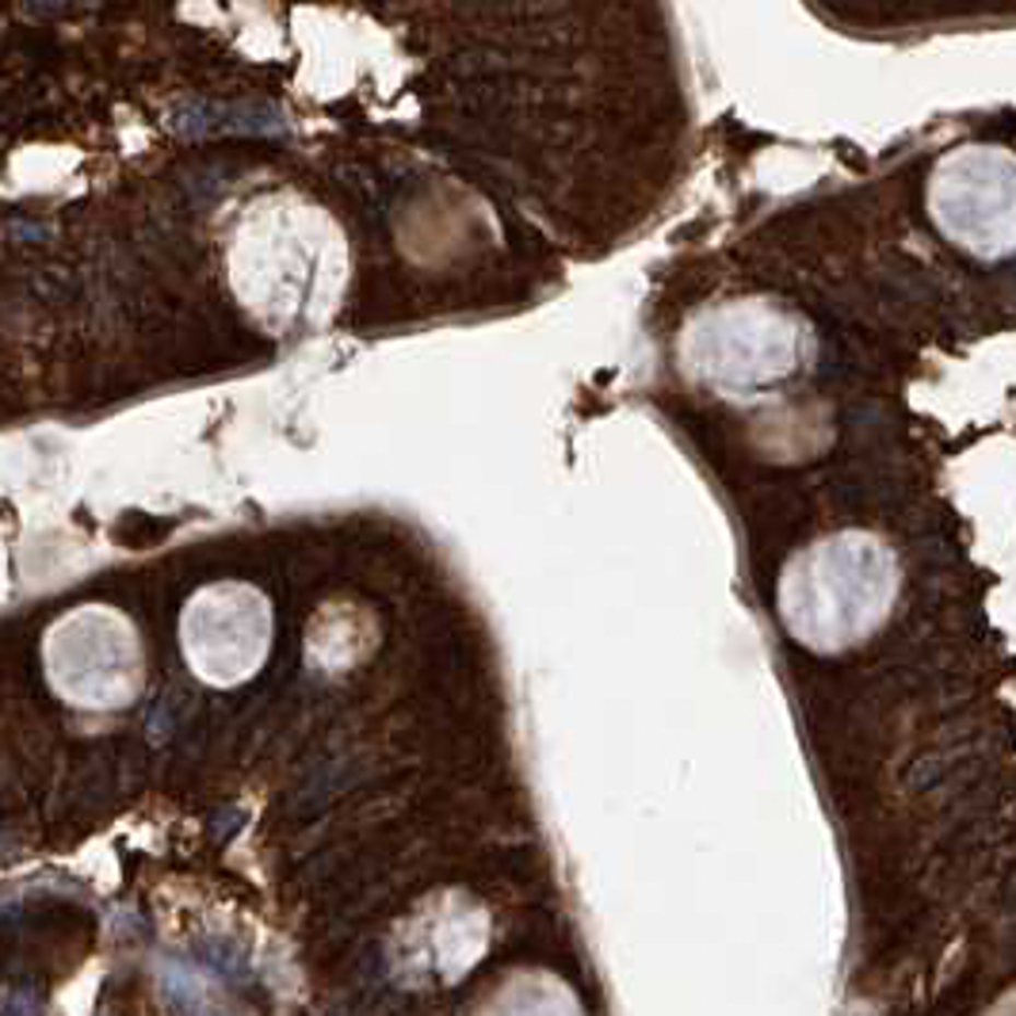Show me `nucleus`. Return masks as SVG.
Listing matches in <instances>:
<instances>
[{"mask_svg": "<svg viewBox=\"0 0 1016 1016\" xmlns=\"http://www.w3.org/2000/svg\"><path fill=\"white\" fill-rule=\"evenodd\" d=\"M46 673L66 703L112 711L130 703L142 685V650L122 616L77 608L46 634Z\"/></svg>", "mask_w": 1016, "mask_h": 1016, "instance_id": "f03ea898", "label": "nucleus"}, {"mask_svg": "<svg viewBox=\"0 0 1016 1016\" xmlns=\"http://www.w3.org/2000/svg\"><path fill=\"white\" fill-rule=\"evenodd\" d=\"M191 673L207 685L234 688L260 673L271 650V608L253 585L219 581L191 596L180 623Z\"/></svg>", "mask_w": 1016, "mask_h": 1016, "instance_id": "7ed1b4c3", "label": "nucleus"}, {"mask_svg": "<svg viewBox=\"0 0 1016 1016\" xmlns=\"http://www.w3.org/2000/svg\"><path fill=\"white\" fill-rule=\"evenodd\" d=\"M890 596V570L879 547L833 539L814 547L783 581V616L803 642L841 646L879 623Z\"/></svg>", "mask_w": 1016, "mask_h": 1016, "instance_id": "f257e3e1", "label": "nucleus"}]
</instances>
